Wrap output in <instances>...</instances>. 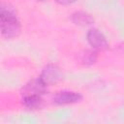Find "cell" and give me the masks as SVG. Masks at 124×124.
Listing matches in <instances>:
<instances>
[{
  "instance_id": "obj_6",
  "label": "cell",
  "mask_w": 124,
  "mask_h": 124,
  "mask_svg": "<svg viewBox=\"0 0 124 124\" xmlns=\"http://www.w3.org/2000/svg\"><path fill=\"white\" fill-rule=\"evenodd\" d=\"M71 20L74 24L78 25V26H89L91 24L94 23V17L83 11H77L74 12L71 16Z\"/></svg>"
},
{
  "instance_id": "obj_2",
  "label": "cell",
  "mask_w": 124,
  "mask_h": 124,
  "mask_svg": "<svg viewBox=\"0 0 124 124\" xmlns=\"http://www.w3.org/2000/svg\"><path fill=\"white\" fill-rule=\"evenodd\" d=\"M86 41L91 48L97 51L107 50L109 46L106 36L97 28H90L86 33Z\"/></svg>"
},
{
  "instance_id": "obj_7",
  "label": "cell",
  "mask_w": 124,
  "mask_h": 124,
  "mask_svg": "<svg viewBox=\"0 0 124 124\" xmlns=\"http://www.w3.org/2000/svg\"><path fill=\"white\" fill-rule=\"evenodd\" d=\"M98 60V51L91 49H83L78 53V61L83 66H91Z\"/></svg>"
},
{
  "instance_id": "obj_3",
  "label": "cell",
  "mask_w": 124,
  "mask_h": 124,
  "mask_svg": "<svg viewBox=\"0 0 124 124\" xmlns=\"http://www.w3.org/2000/svg\"><path fill=\"white\" fill-rule=\"evenodd\" d=\"M40 79L46 86H51L58 83L63 78V74L60 68L54 64H47L41 72Z\"/></svg>"
},
{
  "instance_id": "obj_5",
  "label": "cell",
  "mask_w": 124,
  "mask_h": 124,
  "mask_svg": "<svg viewBox=\"0 0 124 124\" xmlns=\"http://www.w3.org/2000/svg\"><path fill=\"white\" fill-rule=\"evenodd\" d=\"M82 100V95L76 91L70 90H63L57 92L53 98L52 103L57 106H65V105H72L78 103Z\"/></svg>"
},
{
  "instance_id": "obj_1",
  "label": "cell",
  "mask_w": 124,
  "mask_h": 124,
  "mask_svg": "<svg viewBox=\"0 0 124 124\" xmlns=\"http://www.w3.org/2000/svg\"><path fill=\"white\" fill-rule=\"evenodd\" d=\"M1 34L5 39H14L19 36L21 25L16 16L15 9L9 4L2 3L0 13Z\"/></svg>"
},
{
  "instance_id": "obj_9",
  "label": "cell",
  "mask_w": 124,
  "mask_h": 124,
  "mask_svg": "<svg viewBox=\"0 0 124 124\" xmlns=\"http://www.w3.org/2000/svg\"><path fill=\"white\" fill-rule=\"evenodd\" d=\"M57 4L59 5H63V6H67V5H71L74 4L75 2H77L78 0H54Z\"/></svg>"
},
{
  "instance_id": "obj_4",
  "label": "cell",
  "mask_w": 124,
  "mask_h": 124,
  "mask_svg": "<svg viewBox=\"0 0 124 124\" xmlns=\"http://www.w3.org/2000/svg\"><path fill=\"white\" fill-rule=\"evenodd\" d=\"M46 85L40 79V78L29 80L20 91L21 97L24 96H44L46 92Z\"/></svg>"
},
{
  "instance_id": "obj_8",
  "label": "cell",
  "mask_w": 124,
  "mask_h": 124,
  "mask_svg": "<svg viewBox=\"0 0 124 124\" xmlns=\"http://www.w3.org/2000/svg\"><path fill=\"white\" fill-rule=\"evenodd\" d=\"M43 103L42 96H24L21 97V104L28 109H38Z\"/></svg>"
},
{
  "instance_id": "obj_10",
  "label": "cell",
  "mask_w": 124,
  "mask_h": 124,
  "mask_svg": "<svg viewBox=\"0 0 124 124\" xmlns=\"http://www.w3.org/2000/svg\"><path fill=\"white\" fill-rule=\"evenodd\" d=\"M37 1H44V0H37Z\"/></svg>"
}]
</instances>
